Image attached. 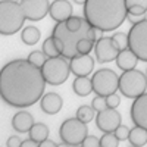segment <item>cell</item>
<instances>
[{
	"label": "cell",
	"mask_w": 147,
	"mask_h": 147,
	"mask_svg": "<svg viewBox=\"0 0 147 147\" xmlns=\"http://www.w3.org/2000/svg\"><path fill=\"white\" fill-rule=\"evenodd\" d=\"M71 72L75 77H88L94 69V59L90 56V53L85 55H77L71 59Z\"/></svg>",
	"instance_id": "5bb4252c"
},
{
	"label": "cell",
	"mask_w": 147,
	"mask_h": 147,
	"mask_svg": "<svg viewBox=\"0 0 147 147\" xmlns=\"http://www.w3.org/2000/svg\"><path fill=\"white\" fill-rule=\"evenodd\" d=\"M91 106L94 107V110L96 112H100V110H103V109H106L107 107V103H106V97H103V96H97L96 94V97L91 100Z\"/></svg>",
	"instance_id": "f546056e"
},
{
	"label": "cell",
	"mask_w": 147,
	"mask_h": 147,
	"mask_svg": "<svg viewBox=\"0 0 147 147\" xmlns=\"http://www.w3.org/2000/svg\"><path fill=\"white\" fill-rule=\"evenodd\" d=\"M47 59H49V57L46 56V53H44L43 50H41V52H40V50H34V52H31L30 56H28V60H30V62L34 63L35 66H40V68L46 63Z\"/></svg>",
	"instance_id": "f1b7e54d"
},
{
	"label": "cell",
	"mask_w": 147,
	"mask_h": 147,
	"mask_svg": "<svg viewBox=\"0 0 147 147\" xmlns=\"http://www.w3.org/2000/svg\"><path fill=\"white\" fill-rule=\"evenodd\" d=\"M46 78L40 66L28 59H13L0 72L2 99L12 107L25 109L35 105L44 96Z\"/></svg>",
	"instance_id": "6da1fadb"
},
{
	"label": "cell",
	"mask_w": 147,
	"mask_h": 147,
	"mask_svg": "<svg viewBox=\"0 0 147 147\" xmlns=\"http://www.w3.org/2000/svg\"><path fill=\"white\" fill-rule=\"evenodd\" d=\"M147 88V75L138 69L124 71L119 75V91L128 99H136L146 93Z\"/></svg>",
	"instance_id": "5b68a950"
},
{
	"label": "cell",
	"mask_w": 147,
	"mask_h": 147,
	"mask_svg": "<svg viewBox=\"0 0 147 147\" xmlns=\"http://www.w3.org/2000/svg\"><path fill=\"white\" fill-rule=\"evenodd\" d=\"M59 136L63 144L68 146H80L88 136L87 124L78 118H69L62 122L59 128Z\"/></svg>",
	"instance_id": "52a82bcc"
},
{
	"label": "cell",
	"mask_w": 147,
	"mask_h": 147,
	"mask_svg": "<svg viewBox=\"0 0 147 147\" xmlns=\"http://www.w3.org/2000/svg\"><path fill=\"white\" fill-rule=\"evenodd\" d=\"M128 47L141 62H147V18L134 24L128 31Z\"/></svg>",
	"instance_id": "9c48e42d"
},
{
	"label": "cell",
	"mask_w": 147,
	"mask_h": 147,
	"mask_svg": "<svg viewBox=\"0 0 147 147\" xmlns=\"http://www.w3.org/2000/svg\"><path fill=\"white\" fill-rule=\"evenodd\" d=\"M65 24L71 31H80L85 24H87V19L81 18V16H71L65 21Z\"/></svg>",
	"instance_id": "4316f807"
},
{
	"label": "cell",
	"mask_w": 147,
	"mask_h": 147,
	"mask_svg": "<svg viewBox=\"0 0 147 147\" xmlns=\"http://www.w3.org/2000/svg\"><path fill=\"white\" fill-rule=\"evenodd\" d=\"M40 37H41V32L40 30L37 28V27H25L22 31H21V40L24 41V44H27V46H34L38 43L40 40Z\"/></svg>",
	"instance_id": "44dd1931"
},
{
	"label": "cell",
	"mask_w": 147,
	"mask_h": 147,
	"mask_svg": "<svg viewBox=\"0 0 147 147\" xmlns=\"http://www.w3.org/2000/svg\"><path fill=\"white\" fill-rule=\"evenodd\" d=\"M147 18V13H138V15H136V13H128L127 15V19L132 24H138V22H141V21H144Z\"/></svg>",
	"instance_id": "836d02e7"
},
{
	"label": "cell",
	"mask_w": 147,
	"mask_h": 147,
	"mask_svg": "<svg viewBox=\"0 0 147 147\" xmlns=\"http://www.w3.org/2000/svg\"><path fill=\"white\" fill-rule=\"evenodd\" d=\"M128 15L125 0H87L84 3V18L91 27L103 32L118 30Z\"/></svg>",
	"instance_id": "7a4b0ae2"
},
{
	"label": "cell",
	"mask_w": 147,
	"mask_h": 147,
	"mask_svg": "<svg viewBox=\"0 0 147 147\" xmlns=\"http://www.w3.org/2000/svg\"><path fill=\"white\" fill-rule=\"evenodd\" d=\"M72 90L80 97H87L93 91V82L88 77H77L72 82Z\"/></svg>",
	"instance_id": "d6986e66"
},
{
	"label": "cell",
	"mask_w": 147,
	"mask_h": 147,
	"mask_svg": "<svg viewBox=\"0 0 147 147\" xmlns=\"http://www.w3.org/2000/svg\"><path fill=\"white\" fill-rule=\"evenodd\" d=\"M129 115L132 124L147 129V93H143L141 96L134 99Z\"/></svg>",
	"instance_id": "4fadbf2b"
},
{
	"label": "cell",
	"mask_w": 147,
	"mask_h": 147,
	"mask_svg": "<svg viewBox=\"0 0 147 147\" xmlns=\"http://www.w3.org/2000/svg\"><path fill=\"white\" fill-rule=\"evenodd\" d=\"M21 6L25 12V16L30 21H41L50 12L49 0H21Z\"/></svg>",
	"instance_id": "7c38bea8"
},
{
	"label": "cell",
	"mask_w": 147,
	"mask_h": 147,
	"mask_svg": "<svg viewBox=\"0 0 147 147\" xmlns=\"http://www.w3.org/2000/svg\"><path fill=\"white\" fill-rule=\"evenodd\" d=\"M41 50L46 53L47 57H56V56H60V50H59V47H57V44H56V40L53 38V35H52V37H47V38L44 40Z\"/></svg>",
	"instance_id": "603a6c76"
},
{
	"label": "cell",
	"mask_w": 147,
	"mask_h": 147,
	"mask_svg": "<svg viewBox=\"0 0 147 147\" xmlns=\"http://www.w3.org/2000/svg\"><path fill=\"white\" fill-rule=\"evenodd\" d=\"M57 144H56V141H53V140H49V138H46V140H43L40 144H38V147H56Z\"/></svg>",
	"instance_id": "f35d334b"
},
{
	"label": "cell",
	"mask_w": 147,
	"mask_h": 147,
	"mask_svg": "<svg viewBox=\"0 0 147 147\" xmlns=\"http://www.w3.org/2000/svg\"><path fill=\"white\" fill-rule=\"evenodd\" d=\"M90 28L91 25L87 22L85 25L80 30V31H71L65 22H56V25L53 28V38L56 40V44L60 50V55L65 56L66 59H72L74 56L80 55L77 52V43L84 38V37H88L90 35ZM90 38V37H88Z\"/></svg>",
	"instance_id": "3957f363"
},
{
	"label": "cell",
	"mask_w": 147,
	"mask_h": 147,
	"mask_svg": "<svg viewBox=\"0 0 147 147\" xmlns=\"http://www.w3.org/2000/svg\"><path fill=\"white\" fill-rule=\"evenodd\" d=\"M62 105H63V100L57 93H47L41 97L40 100V106H41V110L46 113V115H55L57 113L60 109H62Z\"/></svg>",
	"instance_id": "2e32d148"
},
{
	"label": "cell",
	"mask_w": 147,
	"mask_h": 147,
	"mask_svg": "<svg viewBox=\"0 0 147 147\" xmlns=\"http://www.w3.org/2000/svg\"><path fill=\"white\" fill-rule=\"evenodd\" d=\"M112 40L119 52L128 49V32H115L112 35Z\"/></svg>",
	"instance_id": "484cf974"
},
{
	"label": "cell",
	"mask_w": 147,
	"mask_h": 147,
	"mask_svg": "<svg viewBox=\"0 0 147 147\" xmlns=\"http://www.w3.org/2000/svg\"><path fill=\"white\" fill-rule=\"evenodd\" d=\"M6 146H7V147H21V146H22V140H21L19 137L13 136V137H10V138L7 140Z\"/></svg>",
	"instance_id": "d590c367"
},
{
	"label": "cell",
	"mask_w": 147,
	"mask_h": 147,
	"mask_svg": "<svg viewBox=\"0 0 147 147\" xmlns=\"http://www.w3.org/2000/svg\"><path fill=\"white\" fill-rule=\"evenodd\" d=\"M128 141L131 146L134 147H141L147 143V129L143 128V127H138L136 125L134 128L129 129V137H128Z\"/></svg>",
	"instance_id": "ffe728a7"
},
{
	"label": "cell",
	"mask_w": 147,
	"mask_h": 147,
	"mask_svg": "<svg viewBox=\"0 0 147 147\" xmlns=\"http://www.w3.org/2000/svg\"><path fill=\"white\" fill-rule=\"evenodd\" d=\"M94 107L93 106H87V105H82L78 107L77 110V118L81 119L82 122H85V124H88V122H91L94 119Z\"/></svg>",
	"instance_id": "cb8c5ba5"
},
{
	"label": "cell",
	"mask_w": 147,
	"mask_h": 147,
	"mask_svg": "<svg viewBox=\"0 0 147 147\" xmlns=\"http://www.w3.org/2000/svg\"><path fill=\"white\" fill-rule=\"evenodd\" d=\"M81 146H84V147H100V140L94 136H87Z\"/></svg>",
	"instance_id": "d6a6232c"
},
{
	"label": "cell",
	"mask_w": 147,
	"mask_h": 147,
	"mask_svg": "<svg viewBox=\"0 0 147 147\" xmlns=\"http://www.w3.org/2000/svg\"><path fill=\"white\" fill-rule=\"evenodd\" d=\"M74 2H75L77 5H82V6H84V3L87 2V0H74Z\"/></svg>",
	"instance_id": "ab89813d"
},
{
	"label": "cell",
	"mask_w": 147,
	"mask_h": 147,
	"mask_svg": "<svg viewBox=\"0 0 147 147\" xmlns=\"http://www.w3.org/2000/svg\"><path fill=\"white\" fill-rule=\"evenodd\" d=\"M43 75L46 78V82L50 85H60L63 84L69 74H71V63L65 56H56V57H49L46 63L41 66Z\"/></svg>",
	"instance_id": "8992f818"
},
{
	"label": "cell",
	"mask_w": 147,
	"mask_h": 147,
	"mask_svg": "<svg viewBox=\"0 0 147 147\" xmlns=\"http://www.w3.org/2000/svg\"><path fill=\"white\" fill-rule=\"evenodd\" d=\"M115 134H116V137H118L121 141H124V140H128V137H129V129H128V127H125V125H119V127L115 129Z\"/></svg>",
	"instance_id": "1f68e13d"
},
{
	"label": "cell",
	"mask_w": 147,
	"mask_h": 147,
	"mask_svg": "<svg viewBox=\"0 0 147 147\" xmlns=\"http://www.w3.org/2000/svg\"><path fill=\"white\" fill-rule=\"evenodd\" d=\"M94 41L90 40L88 37H84V38H81L78 43H77V52L81 53V55H85V53H90L93 49H94Z\"/></svg>",
	"instance_id": "83f0119b"
},
{
	"label": "cell",
	"mask_w": 147,
	"mask_h": 147,
	"mask_svg": "<svg viewBox=\"0 0 147 147\" xmlns=\"http://www.w3.org/2000/svg\"><path fill=\"white\" fill-rule=\"evenodd\" d=\"M91 82H93V91L97 96L106 97L119 90V77L116 75L115 71L107 68L96 71L94 75L91 77Z\"/></svg>",
	"instance_id": "ba28073f"
},
{
	"label": "cell",
	"mask_w": 147,
	"mask_h": 147,
	"mask_svg": "<svg viewBox=\"0 0 147 147\" xmlns=\"http://www.w3.org/2000/svg\"><path fill=\"white\" fill-rule=\"evenodd\" d=\"M28 134H30L31 138H34L35 141H38V144H40L43 140L49 138V134H50V131H49V127H47L46 124H43V122H37V124L32 125V128L30 129Z\"/></svg>",
	"instance_id": "7402d4cb"
},
{
	"label": "cell",
	"mask_w": 147,
	"mask_h": 147,
	"mask_svg": "<svg viewBox=\"0 0 147 147\" xmlns=\"http://www.w3.org/2000/svg\"><path fill=\"white\" fill-rule=\"evenodd\" d=\"M119 141L115 132H105L100 138V147H118Z\"/></svg>",
	"instance_id": "d4e9b609"
},
{
	"label": "cell",
	"mask_w": 147,
	"mask_h": 147,
	"mask_svg": "<svg viewBox=\"0 0 147 147\" xmlns=\"http://www.w3.org/2000/svg\"><path fill=\"white\" fill-rule=\"evenodd\" d=\"M106 103H107V107H118L121 103V96L118 93H112L106 96Z\"/></svg>",
	"instance_id": "4dcf8cb0"
},
{
	"label": "cell",
	"mask_w": 147,
	"mask_h": 147,
	"mask_svg": "<svg viewBox=\"0 0 147 147\" xmlns=\"http://www.w3.org/2000/svg\"><path fill=\"white\" fill-rule=\"evenodd\" d=\"M25 19V12L19 2L15 0L0 2V32L3 35L16 34L19 30H22Z\"/></svg>",
	"instance_id": "277c9868"
},
{
	"label": "cell",
	"mask_w": 147,
	"mask_h": 147,
	"mask_svg": "<svg viewBox=\"0 0 147 147\" xmlns=\"http://www.w3.org/2000/svg\"><path fill=\"white\" fill-rule=\"evenodd\" d=\"M21 147H38V141H35L34 138H28V140H24Z\"/></svg>",
	"instance_id": "74e56055"
},
{
	"label": "cell",
	"mask_w": 147,
	"mask_h": 147,
	"mask_svg": "<svg viewBox=\"0 0 147 147\" xmlns=\"http://www.w3.org/2000/svg\"><path fill=\"white\" fill-rule=\"evenodd\" d=\"M118 47L113 44L112 37H102L94 44V55L99 63H109L118 57Z\"/></svg>",
	"instance_id": "8fae6325"
},
{
	"label": "cell",
	"mask_w": 147,
	"mask_h": 147,
	"mask_svg": "<svg viewBox=\"0 0 147 147\" xmlns=\"http://www.w3.org/2000/svg\"><path fill=\"white\" fill-rule=\"evenodd\" d=\"M35 122H34L32 115L30 112H25V110L16 112L13 118H12V127H13L16 132H30Z\"/></svg>",
	"instance_id": "e0dca14e"
},
{
	"label": "cell",
	"mask_w": 147,
	"mask_h": 147,
	"mask_svg": "<svg viewBox=\"0 0 147 147\" xmlns=\"http://www.w3.org/2000/svg\"><path fill=\"white\" fill-rule=\"evenodd\" d=\"M138 57L137 55L134 53L131 49H125V50H121L118 53V57H116V65L119 69L122 71H129V69H134L138 63Z\"/></svg>",
	"instance_id": "ac0fdd59"
},
{
	"label": "cell",
	"mask_w": 147,
	"mask_h": 147,
	"mask_svg": "<svg viewBox=\"0 0 147 147\" xmlns=\"http://www.w3.org/2000/svg\"><path fill=\"white\" fill-rule=\"evenodd\" d=\"M122 118L116 107H106L96 116V127L103 132H115V129L121 125Z\"/></svg>",
	"instance_id": "30bf717a"
},
{
	"label": "cell",
	"mask_w": 147,
	"mask_h": 147,
	"mask_svg": "<svg viewBox=\"0 0 147 147\" xmlns=\"http://www.w3.org/2000/svg\"><path fill=\"white\" fill-rule=\"evenodd\" d=\"M127 7H132V6H141L144 9H147V0H125Z\"/></svg>",
	"instance_id": "e575fe53"
},
{
	"label": "cell",
	"mask_w": 147,
	"mask_h": 147,
	"mask_svg": "<svg viewBox=\"0 0 147 147\" xmlns=\"http://www.w3.org/2000/svg\"><path fill=\"white\" fill-rule=\"evenodd\" d=\"M72 5L68 0H55L50 5V12L49 15L52 16L53 21L56 22H65L68 18L72 16Z\"/></svg>",
	"instance_id": "9a60e30c"
},
{
	"label": "cell",
	"mask_w": 147,
	"mask_h": 147,
	"mask_svg": "<svg viewBox=\"0 0 147 147\" xmlns=\"http://www.w3.org/2000/svg\"><path fill=\"white\" fill-rule=\"evenodd\" d=\"M128 13H147V9L141 7V6H132V7H128Z\"/></svg>",
	"instance_id": "8d00e7d4"
}]
</instances>
